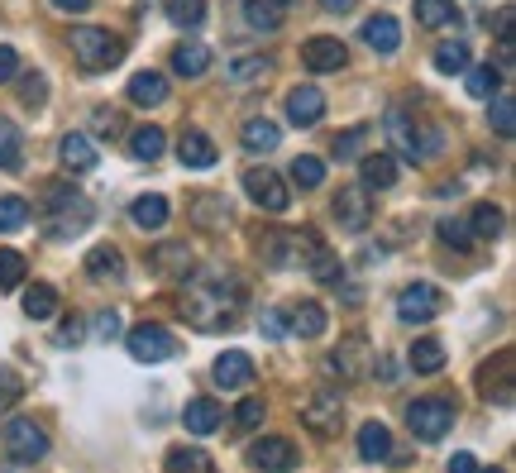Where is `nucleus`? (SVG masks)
<instances>
[{"instance_id":"27","label":"nucleus","mask_w":516,"mask_h":473,"mask_svg":"<svg viewBox=\"0 0 516 473\" xmlns=\"http://www.w3.org/2000/svg\"><path fill=\"white\" fill-rule=\"evenodd\" d=\"M58 158H63L67 172H91L96 163H101V153H96V144H91L86 134H63V144H58Z\"/></svg>"},{"instance_id":"7","label":"nucleus","mask_w":516,"mask_h":473,"mask_svg":"<svg viewBox=\"0 0 516 473\" xmlns=\"http://www.w3.org/2000/svg\"><path fill=\"white\" fill-rule=\"evenodd\" d=\"M0 450L10 454L15 464H39L48 454V430L39 421H29V416H15V421L0 426Z\"/></svg>"},{"instance_id":"20","label":"nucleus","mask_w":516,"mask_h":473,"mask_svg":"<svg viewBox=\"0 0 516 473\" xmlns=\"http://www.w3.org/2000/svg\"><path fill=\"white\" fill-rule=\"evenodd\" d=\"M187 215H192L196 230H225L230 225V201L220 192H201V196H192Z\"/></svg>"},{"instance_id":"42","label":"nucleus","mask_w":516,"mask_h":473,"mask_svg":"<svg viewBox=\"0 0 516 473\" xmlns=\"http://www.w3.org/2000/svg\"><path fill=\"white\" fill-rule=\"evenodd\" d=\"M325 182V163L316 158V153H301V158H292V187H301V192H316Z\"/></svg>"},{"instance_id":"23","label":"nucleus","mask_w":516,"mask_h":473,"mask_svg":"<svg viewBox=\"0 0 516 473\" xmlns=\"http://www.w3.org/2000/svg\"><path fill=\"white\" fill-rule=\"evenodd\" d=\"M364 43L373 53L392 58V53L402 48V24L392 20V15H373V20H364Z\"/></svg>"},{"instance_id":"37","label":"nucleus","mask_w":516,"mask_h":473,"mask_svg":"<svg viewBox=\"0 0 516 473\" xmlns=\"http://www.w3.org/2000/svg\"><path fill=\"white\" fill-rule=\"evenodd\" d=\"M435 72H445V77H454V72H469V63H473V53H469V43L464 39H450V43H440L435 48Z\"/></svg>"},{"instance_id":"52","label":"nucleus","mask_w":516,"mask_h":473,"mask_svg":"<svg viewBox=\"0 0 516 473\" xmlns=\"http://www.w3.org/2000/svg\"><path fill=\"white\" fill-rule=\"evenodd\" d=\"M258 330H263V340H282V335L292 330V321H287V311H263V316H258Z\"/></svg>"},{"instance_id":"53","label":"nucleus","mask_w":516,"mask_h":473,"mask_svg":"<svg viewBox=\"0 0 516 473\" xmlns=\"http://www.w3.org/2000/svg\"><path fill=\"white\" fill-rule=\"evenodd\" d=\"M235 426H239V430L263 426V402H258V397H244V402L235 407Z\"/></svg>"},{"instance_id":"47","label":"nucleus","mask_w":516,"mask_h":473,"mask_svg":"<svg viewBox=\"0 0 516 473\" xmlns=\"http://www.w3.org/2000/svg\"><path fill=\"white\" fill-rule=\"evenodd\" d=\"M364 144H368V125L344 129V134H335V158H340V163H354V158L364 153Z\"/></svg>"},{"instance_id":"10","label":"nucleus","mask_w":516,"mask_h":473,"mask_svg":"<svg viewBox=\"0 0 516 473\" xmlns=\"http://www.w3.org/2000/svg\"><path fill=\"white\" fill-rule=\"evenodd\" d=\"M125 344H129V359H139V364H163V359H172V354H177V340H172L163 325H153V321L134 325V330L125 335Z\"/></svg>"},{"instance_id":"15","label":"nucleus","mask_w":516,"mask_h":473,"mask_svg":"<svg viewBox=\"0 0 516 473\" xmlns=\"http://www.w3.org/2000/svg\"><path fill=\"white\" fill-rule=\"evenodd\" d=\"M149 263H153L158 278L187 282V273H192V249H187V239H163V244L149 254Z\"/></svg>"},{"instance_id":"46","label":"nucleus","mask_w":516,"mask_h":473,"mask_svg":"<svg viewBox=\"0 0 516 473\" xmlns=\"http://www.w3.org/2000/svg\"><path fill=\"white\" fill-rule=\"evenodd\" d=\"M168 20L177 24V29H201L206 0H168Z\"/></svg>"},{"instance_id":"43","label":"nucleus","mask_w":516,"mask_h":473,"mask_svg":"<svg viewBox=\"0 0 516 473\" xmlns=\"http://www.w3.org/2000/svg\"><path fill=\"white\" fill-rule=\"evenodd\" d=\"M459 20V10H454V0H416V24H426V29H445V24Z\"/></svg>"},{"instance_id":"41","label":"nucleus","mask_w":516,"mask_h":473,"mask_svg":"<svg viewBox=\"0 0 516 473\" xmlns=\"http://www.w3.org/2000/svg\"><path fill=\"white\" fill-rule=\"evenodd\" d=\"M24 316H34V321H53V316H58V292H53V287H43V282H34V287L24 292Z\"/></svg>"},{"instance_id":"55","label":"nucleus","mask_w":516,"mask_h":473,"mask_svg":"<svg viewBox=\"0 0 516 473\" xmlns=\"http://www.w3.org/2000/svg\"><path fill=\"white\" fill-rule=\"evenodd\" d=\"M230 77H235V82H254V77H268V58H244V63H230Z\"/></svg>"},{"instance_id":"25","label":"nucleus","mask_w":516,"mask_h":473,"mask_svg":"<svg viewBox=\"0 0 516 473\" xmlns=\"http://www.w3.org/2000/svg\"><path fill=\"white\" fill-rule=\"evenodd\" d=\"M287 5L282 0H244V20H249V29H258V34H278L282 24H287Z\"/></svg>"},{"instance_id":"50","label":"nucleus","mask_w":516,"mask_h":473,"mask_svg":"<svg viewBox=\"0 0 516 473\" xmlns=\"http://www.w3.org/2000/svg\"><path fill=\"white\" fill-rule=\"evenodd\" d=\"M440 239H445L450 249H459V254H464V249H473V235H469V225H464V220H450V215L440 220Z\"/></svg>"},{"instance_id":"28","label":"nucleus","mask_w":516,"mask_h":473,"mask_svg":"<svg viewBox=\"0 0 516 473\" xmlns=\"http://www.w3.org/2000/svg\"><path fill=\"white\" fill-rule=\"evenodd\" d=\"M86 278H96V282L125 278V254H120L115 244H96V249L86 254Z\"/></svg>"},{"instance_id":"40","label":"nucleus","mask_w":516,"mask_h":473,"mask_svg":"<svg viewBox=\"0 0 516 473\" xmlns=\"http://www.w3.org/2000/svg\"><path fill=\"white\" fill-rule=\"evenodd\" d=\"M488 125H493L502 139H512V134H516V101H512V91H497L493 101H488Z\"/></svg>"},{"instance_id":"45","label":"nucleus","mask_w":516,"mask_h":473,"mask_svg":"<svg viewBox=\"0 0 516 473\" xmlns=\"http://www.w3.org/2000/svg\"><path fill=\"white\" fill-rule=\"evenodd\" d=\"M29 225V201L24 196H0V235H15Z\"/></svg>"},{"instance_id":"16","label":"nucleus","mask_w":516,"mask_h":473,"mask_svg":"<svg viewBox=\"0 0 516 473\" xmlns=\"http://www.w3.org/2000/svg\"><path fill=\"white\" fill-rule=\"evenodd\" d=\"M301 63H306V72H340L349 63V48L340 39H330V34H316L301 48Z\"/></svg>"},{"instance_id":"57","label":"nucleus","mask_w":516,"mask_h":473,"mask_svg":"<svg viewBox=\"0 0 516 473\" xmlns=\"http://www.w3.org/2000/svg\"><path fill=\"white\" fill-rule=\"evenodd\" d=\"M20 77V53L10 43H0V82H15Z\"/></svg>"},{"instance_id":"3","label":"nucleus","mask_w":516,"mask_h":473,"mask_svg":"<svg viewBox=\"0 0 516 473\" xmlns=\"http://www.w3.org/2000/svg\"><path fill=\"white\" fill-rule=\"evenodd\" d=\"M43 196H48L43 201V230H48V239H72L96 220L91 201L82 192H72V187H48Z\"/></svg>"},{"instance_id":"12","label":"nucleus","mask_w":516,"mask_h":473,"mask_svg":"<svg viewBox=\"0 0 516 473\" xmlns=\"http://www.w3.org/2000/svg\"><path fill=\"white\" fill-rule=\"evenodd\" d=\"M340 421H344L340 392H311V397L301 402V426L316 430V435H335Z\"/></svg>"},{"instance_id":"35","label":"nucleus","mask_w":516,"mask_h":473,"mask_svg":"<svg viewBox=\"0 0 516 473\" xmlns=\"http://www.w3.org/2000/svg\"><path fill=\"white\" fill-rule=\"evenodd\" d=\"M507 230V215H502V206H493V201H478L469 215V235L473 239H497Z\"/></svg>"},{"instance_id":"33","label":"nucleus","mask_w":516,"mask_h":473,"mask_svg":"<svg viewBox=\"0 0 516 473\" xmlns=\"http://www.w3.org/2000/svg\"><path fill=\"white\" fill-rule=\"evenodd\" d=\"M325 325H330V316H325L321 301H301L292 311V335H301V340H321Z\"/></svg>"},{"instance_id":"56","label":"nucleus","mask_w":516,"mask_h":473,"mask_svg":"<svg viewBox=\"0 0 516 473\" xmlns=\"http://www.w3.org/2000/svg\"><path fill=\"white\" fill-rule=\"evenodd\" d=\"M82 340H86V325L77 321V316H67V321L53 330V344H63V349L67 344H82Z\"/></svg>"},{"instance_id":"38","label":"nucleus","mask_w":516,"mask_h":473,"mask_svg":"<svg viewBox=\"0 0 516 473\" xmlns=\"http://www.w3.org/2000/svg\"><path fill=\"white\" fill-rule=\"evenodd\" d=\"M464 91H469L473 101H493L497 91H502V72H497L493 63L469 67V77H464Z\"/></svg>"},{"instance_id":"11","label":"nucleus","mask_w":516,"mask_h":473,"mask_svg":"<svg viewBox=\"0 0 516 473\" xmlns=\"http://www.w3.org/2000/svg\"><path fill=\"white\" fill-rule=\"evenodd\" d=\"M325 368H330V373H340L344 383H359V378H368V373H373L368 340H364V335H349V340H340V349L325 359Z\"/></svg>"},{"instance_id":"48","label":"nucleus","mask_w":516,"mask_h":473,"mask_svg":"<svg viewBox=\"0 0 516 473\" xmlns=\"http://www.w3.org/2000/svg\"><path fill=\"white\" fill-rule=\"evenodd\" d=\"M20 282H24V254L0 249V292H15Z\"/></svg>"},{"instance_id":"13","label":"nucleus","mask_w":516,"mask_h":473,"mask_svg":"<svg viewBox=\"0 0 516 473\" xmlns=\"http://www.w3.org/2000/svg\"><path fill=\"white\" fill-rule=\"evenodd\" d=\"M249 464L258 473H292L297 469V445L282 440V435H263V440L249 445Z\"/></svg>"},{"instance_id":"44","label":"nucleus","mask_w":516,"mask_h":473,"mask_svg":"<svg viewBox=\"0 0 516 473\" xmlns=\"http://www.w3.org/2000/svg\"><path fill=\"white\" fill-rule=\"evenodd\" d=\"M0 168H5V172H20V168H24L20 129L10 125V120H0Z\"/></svg>"},{"instance_id":"58","label":"nucleus","mask_w":516,"mask_h":473,"mask_svg":"<svg viewBox=\"0 0 516 473\" xmlns=\"http://www.w3.org/2000/svg\"><path fill=\"white\" fill-rule=\"evenodd\" d=\"M445 473H478V459L473 454H454L450 464H445Z\"/></svg>"},{"instance_id":"17","label":"nucleus","mask_w":516,"mask_h":473,"mask_svg":"<svg viewBox=\"0 0 516 473\" xmlns=\"http://www.w3.org/2000/svg\"><path fill=\"white\" fill-rule=\"evenodd\" d=\"M359 187L364 192H387V187H397V177H402V168H397V158L392 153H359Z\"/></svg>"},{"instance_id":"31","label":"nucleus","mask_w":516,"mask_h":473,"mask_svg":"<svg viewBox=\"0 0 516 473\" xmlns=\"http://www.w3.org/2000/svg\"><path fill=\"white\" fill-rule=\"evenodd\" d=\"M163 149H168V134H163L158 125H139L134 134H129V153H134L139 163H158Z\"/></svg>"},{"instance_id":"30","label":"nucleus","mask_w":516,"mask_h":473,"mask_svg":"<svg viewBox=\"0 0 516 473\" xmlns=\"http://www.w3.org/2000/svg\"><path fill=\"white\" fill-rule=\"evenodd\" d=\"M172 72H177V77H206V72H211V48H206V43L172 48Z\"/></svg>"},{"instance_id":"14","label":"nucleus","mask_w":516,"mask_h":473,"mask_svg":"<svg viewBox=\"0 0 516 473\" xmlns=\"http://www.w3.org/2000/svg\"><path fill=\"white\" fill-rule=\"evenodd\" d=\"M335 220H340V230H349V235H364L368 220H373V201H368L364 187H340V196H335Z\"/></svg>"},{"instance_id":"4","label":"nucleus","mask_w":516,"mask_h":473,"mask_svg":"<svg viewBox=\"0 0 516 473\" xmlns=\"http://www.w3.org/2000/svg\"><path fill=\"white\" fill-rule=\"evenodd\" d=\"M72 58H77L86 72H110V67L125 58V43L115 39L110 29L82 24V29H72Z\"/></svg>"},{"instance_id":"61","label":"nucleus","mask_w":516,"mask_h":473,"mask_svg":"<svg viewBox=\"0 0 516 473\" xmlns=\"http://www.w3.org/2000/svg\"><path fill=\"white\" fill-rule=\"evenodd\" d=\"M478 473H502V469H478Z\"/></svg>"},{"instance_id":"51","label":"nucleus","mask_w":516,"mask_h":473,"mask_svg":"<svg viewBox=\"0 0 516 473\" xmlns=\"http://www.w3.org/2000/svg\"><path fill=\"white\" fill-rule=\"evenodd\" d=\"M20 96H24V106H43V101H48V82H43L39 72H24V77H20Z\"/></svg>"},{"instance_id":"22","label":"nucleus","mask_w":516,"mask_h":473,"mask_svg":"<svg viewBox=\"0 0 516 473\" xmlns=\"http://www.w3.org/2000/svg\"><path fill=\"white\" fill-rule=\"evenodd\" d=\"M177 158H182V168H196V172H206L220 163V153H215V144L201 134V129H187L182 139H177Z\"/></svg>"},{"instance_id":"26","label":"nucleus","mask_w":516,"mask_h":473,"mask_svg":"<svg viewBox=\"0 0 516 473\" xmlns=\"http://www.w3.org/2000/svg\"><path fill=\"white\" fill-rule=\"evenodd\" d=\"M168 215H172L168 196H158V192L134 196V201H129V220H134L139 230H163V225H168Z\"/></svg>"},{"instance_id":"8","label":"nucleus","mask_w":516,"mask_h":473,"mask_svg":"<svg viewBox=\"0 0 516 473\" xmlns=\"http://www.w3.org/2000/svg\"><path fill=\"white\" fill-rule=\"evenodd\" d=\"M445 311V292L435 287V282H407L402 292H397V316L407 325H426L435 321Z\"/></svg>"},{"instance_id":"29","label":"nucleus","mask_w":516,"mask_h":473,"mask_svg":"<svg viewBox=\"0 0 516 473\" xmlns=\"http://www.w3.org/2000/svg\"><path fill=\"white\" fill-rule=\"evenodd\" d=\"M129 101L134 106H163L168 101V77L163 72H134L129 77Z\"/></svg>"},{"instance_id":"36","label":"nucleus","mask_w":516,"mask_h":473,"mask_svg":"<svg viewBox=\"0 0 516 473\" xmlns=\"http://www.w3.org/2000/svg\"><path fill=\"white\" fill-rule=\"evenodd\" d=\"M306 273H311L316 282H325V287H340V282H344V263L330 254L325 244H316V249L306 254Z\"/></svg>"},{"instance_id":"34","label":"nucleus","mask_w":516,"mask_h":473,"mask_svg":"<svg viewBox=\"0 0 516 473\" xmlns=\"http://www.w3.org/2000/svg\"><path fill=\"white\" fill-rule=\"evenodd\" d=\"M387 454H392V430H387L383 421H368V426L359 430V459H368V464H383Z\"/></svg>"},{"instance_id":"49","label":"nucleus","mask_w":516,"mask_h":473,"mask_svg":"<svg viewBox=\"0 0 516 473\" xmlns=\"http://www.w3.org/2000/svg\"><path fill=\"white\" fill-rule=\"evenodd\" d=\"M20 397H24V378L10 364H0V411L20 407Z\"/></svg>"},{"instance_id":"39","label":"nucleus","mask_w":516,"mask_h":473,"mask_svg":"<svg viewBox=\"0 0 516 473\" xmlns=\"http://www.w3.org/2000/svg\"><path fill=\"white\" fill-rule=\"evenodd\" d=\"M163 469L168 473H211V454L196 450V445H177V450H168Z\"/></svg>"},{"instance_id":"1","label":"nucleus","mask_w":516,"mask_h":473,"mask_svg":"<svg viewBox=\"0 0 516 473\" xmlns=\"http://www.w3.org/2000/svg\"><path fill=\"white\" fill-rule=\"evenodd\" d=\"M239 306H244V287L235 278H196L187 301H182V311H187V321L196 330H225V325H235Z\"/></svg>"},{"instance_id":"60","label":"nucleus","mask_w":516,"mask_h":473,"mask_svg":"<svg viewBox=\"0 0 516 473\" xmlns=\"http://www.w3.org/2000/svg\"><path fill=\"white\" fill-rule=\"evenodd\" d=\"M58 10H67V15H82V10H91V0H53Z\"/></svg>"},{"instance_id":"5","label":"nucleus","mask_w":516,"mask_h":473,"mask_svg":"<svg viewBox=\"0 0 516 473\" xmlns=\"http://www.w3.org/2000/svg\"><path fill=\"white\" fill-rule=\"evenodd\" d=\"M316 244H321L316 230H268V235H258V258L268 268H297Z\"/></svg>"},{"instance_id":"2","label":"nucleus","mask_w":516,"mask_h":473,"mask_svg":"<svg viewBox=\"0 0 516 473\" xmlns=\"http://www.w3.org/2000/svg\"><path fill=\"white\" fill-rule=\"evenodd\" d=\"M383 129H387V139H392V158H407V163H426L445 144L440 125H421V120H411L407 110H387Z\"/></svg>"},{"instance_id":"9","label":"nucleus","mask_w":516,"mask_h":473,"mask_svg":"<svg viewBox=\"0 0 516 473\" xmlns=\"http://www.w3.org/2000/svg\"><path fill=\"white\" fill-rule=\"evenodd\" d=\"M244 192H249V201H254L258 211H268V215H282L287 206H292V192H287V182H282L273 168H249L244 172Z\"/></svg>"},{"instance_id":"54","label":"nucleus","mask_w":516,"mask_h":473,"mask_svg":"<svg viewBox=\"0 0 516 473\" xmlns=\"http://www.w3.org/2000/svg\"><path fill=\"white\" fill-rule=\"evenodd\" d=\"M120 335H125L120 311H96V340H120Z\"/></svg>"},{"instance_id":"21","label":"nucleus","mask_w":516,"mask_h":473,"mask_svg":"<svg viewBox=\"0 0 516 473\" xmlns=\"http://www.w3.org/2000/svg\"><path fill=\"white\" fill-rule=\"evenodd\" d=\"M321 115H325L321 86H292V91H287V120H292V125H316Z\"/></svg>"},{"instance_id":"6","label":"nucleus","mask_w":516,"mask_h":473,"mask_svg":"<svg viewBox=\"0 0 516 473\" xmlns=\"http://www.w3.org/2000/svg\"><path fill=\"white\" fill-rule=\"evenodd\" d=\"M454 402L450 397H416L407 407V426H411V435L416 440H426V445H435V440H445L454 430Z\"/></svg>"},{"instance_id":"24","label":"nucleus","mask_w":516,"mask_h":473,"mask_svg":"<svg viewBox=\"0 0 516 473\" xmlns=\"http://www.w3.org/2000/svg\"><path fill=\"white\" fill-rule=\"evenodd\" d=\"M239 144L249 153H273L282 144V125H273L268 115H254V120H244V129H239Z\"/></svg>"},{"instance_id":"18","label":"nucleus","mask_w":516,"mask_h":473,"mask_svg":"<svg viewBox=\"0 0 516 473\" xmlns=\"http://www.w3.org/2000/svg\"><path fill=\"white\" fill-rule=\"evenodd\" d=\"M215 387H225V392H235V387H249L254 383V359L244 354V349H225L211 368Z\"/></svg>"},{"instance_id":"32","label":"nucleus","mask_w":516,"mask_h":473,"mask_svg":"<svg viewBox=\"0 0 516 473\" xmlns=\"http://www.w3.org/2000/svg\"><path fill=\"white\" fill-rule=\"evenodd\" d=\"M407 368H411V373H421V378L440 373V368H445V344H440V340H416L407 349Z\"/></svg>"},{"instance_id":"19","label":"nucleus","mask_w":516,"mask_h":473,"mask_svg":"<svg viewBox=\"0 0 516 473\" xmlns=\"http://www.w3.org/2000/svg\"><path fill=\"white\" fill-rule=\"evenodd\" d=\"M182 426L192 430V435H215V430L225 426V407L215 397H192L182 407Z\"/></svg>"},{"instance_id":"59","label":"nucleus","mask_w":516,"mask_h":473,"mask_svg":"<svg viewBox=\"0 0 516 473\" xmlns=\"http://www.w3.org/2000/svg\"><path fill=\"white\" fill-rule=\"evenodd\" d=\"M354 5H359V0H321V10H325V15H349Z\"/></svg>"}]
</instances>
